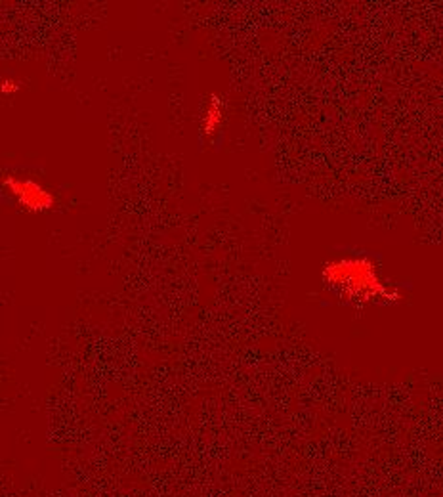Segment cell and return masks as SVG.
Returning a JSON list of instances; mask_svg holds the SVG:
<instances>
[{"instance_id":"cell-1","label":"cell","mask_w":443,"mask_h":497,"mask_svg":"<svg viewBox=\"0 0 443 497\" xmlns=\"http://www.w3.org/2000/svg\"><path fill=\"white\" fill-rule=\"evenodd\" d=\"M2 186L10 195L18 199V203L27 212H46L56 205V195L48 188L33 178H19V176H4Z\"/></svg>"},{"instance_id":"cell-2","label":"cell","mask_w":443,"mask_h":497,"mask_svg":"<svg viewBox=\"0 0 443 497\" xmlns=\"http://www.w3.org/2000/svg\"><path fill=\"white\" fill-rule=\"evenodd\" d=\"M222 119H224V103L218 96H212L203 115L204 136H214L222 126Z\"/></svg>"},{"instance_id":"cell-3","label":"cell","mask_w":443,"mask_h":497,"mask_svg":"<svg viewBox=\"0 0 443 497\" xmlns=\"http://www.w3.org/2000/svg\"><path fill=\"white\" fill-rule=\"evenodd\" d=\"M19 88H21L19 78H2V83H0V92L6 94V96H12V94L19 92Z\"/></svg>"}]
</instances>
